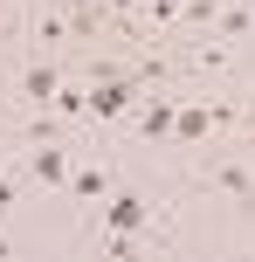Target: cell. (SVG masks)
I'll return each instance as SVG.
<instances>
[{
    "label": "cell",
    "mask_w": 255,
    "mask_h": 262,
    "mask_svg": "<svg viewBox=\"0 0 255 262\" xmlns=\"http://www.w3.org/2000/svg\"><path fill=\"white\" fill-rule=\"evenodd\" d=\"M14 159H21V145H14V131L0 124V180H7V172H14Z\"/></svg>",
    "instance_id": "2"
},
{
    "label": "cell",
    "mask_w": 255,
    "mask_h": 262,
    "mask_svg": "<svg viewBox=\"0 0 255 262\" xmlns=\"http://www.w3.org/2000/svg\"><path fill=\"white\" fill-rule=\"evenodd\" d=\"M83 138H90V131H83ZM83 138H49V145H28V152H21V172H28V186H35V200H49V207L62 200Z\"/></svg>",
    "instance_id": "1"
}]
</instances>
